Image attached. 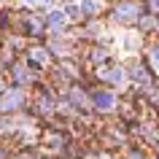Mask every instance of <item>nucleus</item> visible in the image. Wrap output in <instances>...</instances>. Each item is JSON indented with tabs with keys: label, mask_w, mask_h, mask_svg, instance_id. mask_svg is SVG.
Here are the masks:
<instances>
[{
	"label": "nucleus",
	"mask_w": 159,
	"mask_h": 159,
	"mask_svg": "<svg viewBox=\"0 0 159 159\" xmlns=\"http://www.w3.org/2000/svg\"><path fill=\"white\" fill-rule=\"evenodd\" d=\"M113 16H116L119 22H135V19H138V6H135V3H129V0H121Z\"/></svg>",
	"instance_id": "nucleus-1"
},
{
	"label": "nucleus",
	"mask_w": 159,
	"mask_h": 159,
	"mask_svg": "<svg viewBox=\"0 0 159 159\" xmlns=\"http://www.w3.org/2000/svg\"><path fill=\"white\" fill-rule=\"evenodd\" d=\"M94 102H97V108H113V94L111 92H97L94 94Z\"/></svg>",
	"instance_id": "nucleus-2"
},
{
	"label": "nucleus",
	"mask_w": 159,
	"mask_h": 159,
	"mask_svg": "<svg viewBox=\"0 0 159 159\" xmlns=\"http://www.w3.org/2000/svg\"><path fill=\"white\" fill-rule=\"evenodd\" d=\"M49 27H51V30H62V27H65V11H54V14H49Z\"/></svg>",
	"instance_id": "nucleus-3"
},
{
	"label": "nucleus",
	"mask_w": 159,
	"mask_h": 159,
	"mask_svg": "<svg viewBox=\"0 0 159 159\" xmlns=\"http://www.w3.org/2000/svg\"><path fill=\"white\" fill-rule=\"evenodd\" d=\"M102 78H108L113 84H121V81H124V73H121L119 67H108V70H102Z\"/></svg>",
	"instance_id": "nucleus-4"
},
{
	"label": "nucleus",
	"mask_w": 159,
	"mask_h": 159,
	"mask_svg": "<svg viewBox=\"0 0 159 159\" xmlns=\"http://www.w3.org/2000/svg\"><path fill=\"white\" fill-rule=\"evenodd\" d=\"M97 0H81V14L84 16H92V14H97Z\"/></svg>",
	"instance_id": "nucleus-5"
},
{
	"label": "nucleus",
	"mask_w": 159,
	"mask_h": 159,
	"mask_svg": "<svg viewBox=\"0 0 159 159\" xmlns=\"http://www.w3.org/2000/svg\"><path fill=\"white\" fill-rule=\"evenodd\" d=\"M19 102H22V94H19V92H8V94H6V100H3V108H16Z\"/></svg>",
	"instance_id": "nucleus-6"
},
{
	"label": "nucleus",
	"mask_w": 159,
	"mask_h": 159,
	"mask_svg": "<svg viewBox=\"0 0 159 159\" xmlns=\"http://www.w3.org/2000/svg\"><path fill=\"white\" fill-rule=\"evenodd\" d=\"M105 57H108V51H105V49H94L92 51V59H94V62H100V59H105Z\"/></svg>",
	"instance_id": "nucleus-7"
},
{
	"label": "nucleus",
	"mask_w": 159,
	"mask_h": 159,
	"mask_svg": "<svg viewBox=\"0 0 159 159\" xmlns=\"http://www.w3.org/2000/svg\"><path fill=\"white\" fill-rule=\"evenodd\" d=\"M143 27H146V30H154V27H157V19L154 16H143Z\"/></svg>",
	"instance_id": "nucleus-8"
},
{
	"label": "nucleus",
	"mask_w": 159,
	"mask_h": 159,
	"mask_svg": "<svg viewBox=\"0 0 159 159\" xmlns=\"http://www.w3.org/2000/svg\"><path fill=\"white\" fill-rule=\"evenodd\" d=\"M151 59H154V65L159 70V46H151Z\"/></svg>",
	"instance_id": "nucleus-9"
},
{
	"label": "nucleus",
	"mask_w": 159,
	"mask_h": 159,
	"mask_svg": "<svg viewBox=\"0 0 159 159\" xmlns=\"http://www.w3.org/2000/svg\"><path fill=\"white\" fill-rule=\"evenodd\" d=\"M27 3H30V6H43L46 0H27Z\"/></svg>",
	"instance_id": "nucleus-10"
},
{
	"label": "nucleus",
	"mask_w": 159,
	"mask_h": 159,
	"mask_svg": "<svg viewBox=\"0 0 159 159\" xmlns=\"http://www.w3.org/2000/svg\"><path fill=\"white\" fill-rule=\"evenodd\" d=\"M151 6H154V8H157V11H159V0H151Z\"/></svg>",
	"instance_id": "nucleus-11"
}]
</instances>
